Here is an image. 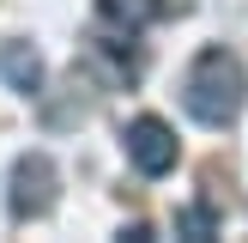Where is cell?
Wrapping results in <instances>:
<instances>
[{
  "label": "cell",
  "instance_id": "cell-1",
  "mask_svg": "<svg viewBox=\"0 0 248 243\" xmlns=\"http://www.w3.org/2000/svg\"><path fill=\"white\" fill-rule=\"evenodd\" d=\"M242 97H248V73L230 49H200L182 79V104L200 128H230L242 116Z\"/></svg>",
  "mask_w": 248,
  "mask_h": 243
},
{
  "label": "cell",
  "instance_id": "cell-2",
  "mask_svg": "<svg viewBox=\"0 0 248 243\" xmlns=\"http://www.w3.org/2000/svg\"><path fill=\"white\" fill-rule=\"evenodd\" d=\"M121 146H127V164L140 170V176L176 170V134H170V122H157V116H133L127 134H121Z\"/></svg>",
  "mask_w": 248,
  "mask_h": 243
},
{
  "label": "cell",
  "instance_id": "cell-3",
  "mask_svg": "<svg viewBox=\"0 0 248 243\" xmlns=\"http://www.w3.org/2000/svg\"><path fill=\"white\" fill-rule=\"evenodd\" d=\"M12 219H36L55 207V164H48L43 152H24L18 164H12V194H6Z\"/></svg>",
  "mask_w": 248,
  "mask_h": 243
},
{
  "label": "cell",
  "instance_id": "cell-4",
  "mask_svg": "<svg viewBox=\"0 0 248 243\" xmlns=\"http://www.w3.org/2000/svg\"><path fill=\"white\" fill-rule=\"evenodd\" d=\"M0 79L12 91H43V55H36L24 36H6L0 43Z\"/></svg>",
  "mask_w": 248,
  "mask_h": 243
},
{
  "label": "cell",
  "instance_id": "cell-5",
  "mask_svg": "<svg viewBox=\"0 0 248 243\" xmlns=\"http://www.w3.org/2000/svg\"><path fill=\"white\" fill-rule=\"evenodd\" d=\"M97 12L115 31H145L152 18H164V0H97Z\"/></svg>",
  "mask_w": 248,
  "mask_h": 243
},
{
  "label": "cell",
  "instance_id": "cell-6",
  "mask_svg": "<svg viewBox=\"0 0 248 243\" xmlns=\"http://www.w3.org/2000/svg\"><path fill=\"white\" fill-rule=\"evenodd\" d=\"M212 231H218L212 207H188V213H176V237H212Z\"/></svg>",
  "mask_w": 248,
  "mask_h": 243
}]
</instances>
